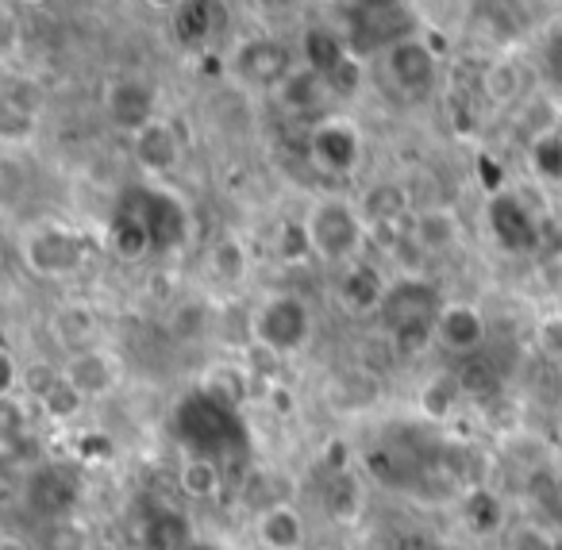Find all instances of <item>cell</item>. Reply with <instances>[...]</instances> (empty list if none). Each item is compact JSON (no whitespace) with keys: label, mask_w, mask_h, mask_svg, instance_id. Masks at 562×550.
<instances>
[{"label":"cell","mask_w":562,"mask_h":550,"mask_svg":"<svg viewBox=\"0 0 562 550\" xmlns=\"http://www.w3.org/2000/svg\"><path fill=\"white\" fill-rule=\"evenodd\" d=\"M439 308H443V301H439L431 281L416 278V273H405L401 281H393L390 296L382 304V324L401 358H420L431 350V343H439L436 339Z\"/></svg>","instance_id":"6da1fadb"},{"label":"cell","mask_w":562,"mask_h":550,"mask_svg":"<svg viewBox=\"0 0 562 550\" xmlns=\"http://www.w3.org/2000/svg\"><path fill=\"white\" fill-rule=\"evenodd\" d=\"M301 224H305L313 258H321V262H328V266H339V270L359 262L362 247H367V235H370L359 204L344 201V197H321V201H313Z\"/></svg>","instance_id":"7a4b0ae2"},{"label":"cell","mask_w":562,"mask_h":550,"mask_svg":"<svg viewBox=\"0 0 562 550\" xmlns=\"http://www.w3.org/2000/svg\"><path fill=\"white\" fill-rule=\"evenodd\" d=\"M93 250L97 247L86 232H78L70 224H58V220L27 227L24 239H20V258L43 281H63L81 273L89 266V258H93Z\"/></svg>","instance_id":"3957f363"},{"label":"cell","mask_w":562,"mask_h":550,"mask_svg":"<svg viewBox=\"0 0 562 550\" xmlns=\"http://www.w3.org/2000/svg\"><path fill=\"white\" fill-rule=\"evenodd\" d=\"M250 339L270 358H290L313 339V312L297 293H273L250 316Z\"/></svg>","instance_id":"277c9868"},{"label":"cell","mask_w":562,"mask_h":550,"mask_svg":"<svg viewBox=\"0 0 562 550\" xmlns=\"http://www.w3.org/2000/svg\"><path fill=\"white\" fill-rule=\"evenodd\" d=\"M362 155H367V143H362V132L355 120L324 116L308 132V158L328 178H351V173H359Z\"/></svg>","instance_id":"5b68a950"},{"label":"cell","mask_w":562,"mask_h":550,"mask_svg":"<svg viewBox=\"0 0 562 550\" xmlns=\"http://www.w3.org/2000/svg\"><path fill=\"white\" fill-rule=\"evenodd\" d=\"M293 70H297V63H293L290 47L278 43V40H266V35L239 43L235 55H232V63H227V74L235 78V86L266 89V93H273V89L290 78Z\"/></svg>","instance_id":"8992f818"},{"label":"cell","mask_w":562,"mask_h":550,"mask_svg":"<svg viewBox=\"0 0 562 550\" xmlns=\"http://www.w3.org/2000/svg\"><path fill=\"white\" fill-rule=\"evenodd\" d=\"M485 220H490L493 243L508 255H536L539 243H543V224L524 204L520 193H508V189L493 193L490 204H485Z\"/></svg>","instance_id":"52a82bcc"},{"label":"cell","mask_w":562,"mask_h":550,"mask_svg":"<svg viewBox=\"0 0 562 550\" xmlns=\"http://www.w3.org/2000/svg\"><path fill=\"white\" fill-rule=\"evenodd\" d=\"M436 74H439V58L436 50L428 47L424 40H397L393 47H385V78L393 81V89L408 97H420L436 86Z\"/></svg>","instance_id":"ba28073f"},{"label":"cell","mask_w":562,"mask_h":550,"mask_svg":"<svg viewBox=\"0 0 562 550\" xmlns=\"http://www.w3.org/2000/svg\"><path fill=\"white\" fill-rule=\"evenodd\" d=\"M390 285L393 281H385V273L378 270V266H370L359 258V262H351V266L339 270L336 301H339V308L355 319L382 316V304H385V296H390Z\"/></svg>","instance_id":"9c48e42d"},{"label":"cell","mask_w":562,"mask_h":550,"mask_svg":"<svg viewBox=\"0 0 562 550\" xmlns=\"http://www.w3.org/2000/svg\"><path fill=\"white\" fill-rule=\"evenodd\" d=\"M436 339H439V347H447L459 358L482 355L485 339H490L485 312L470 301H443L439 319H436Z\"/></svg>","instance_id":"30bf717a"},{"label":"cell","mask_w":562,"mask_h":550,"mask_svg":"<svg viewBox=\"0 0 562 550\" xmlns=\"http://www.w3.org/2000/svg\"><path fill=\"white\" fill-rule=\"evenodd\" d=\"M155 109H158V97L150 89V81L143 78H120L104 89V112L127 135H139L147 124H155L158 120Z\"/></svg>","instance_id":"8fae6325"},{"label":"cell","mask_w":562,"mask_h":550,"mask_svg":"<svg viewBox=\"0 0 562 550\" xmlns=\"http://www.w3.org/2000/svg\"><path fill=\"white\" fill-rule=\"evenodd\" d=\"M63 378L78 389L86 401H104L116 393L120 385V366L109 350L101 347H81L70 350V358L63 362Z\"/></svg>","instance_id":"7c38bea8"},{"label":"cell","mask_w":562,"mask_h":550,"mask_svg":"<svg viewBox=\"0 0 562 550\" xmlns=\"http://www.w3.org/2000/svg\"><path fill=\"white\" fill-rule=\"evenodd\" d=\"M104 247H109L112 258H120V262H143L150 250H158L155 232H150L139 201H124L112 212L109 232H104Z\"/></svg>","instance_id":"4fadbf2b"},{"label":"cell","mask_w":562,"mask_h":550,"mask_svg":"<svg viewBox=\"0 0 562 550\" xmlns=\"http://www.w3.org/2000/svg\"><path fill=\"white\" fill-rule=\"evenodd\" d=\"M135 201H139L143 216H147L150 232H155V247L158 250H173L189 239V212L166 189H135Z\"/></svg>","instance_id":"5bb4252c"},{"label":"cell","mask_w":562,"mask_h":550,"mask_svg":"<svg viewBox=\"0 0 562 550\" xmlns=\"http://www.w3.org/2000/svg\"><path fill=\"white\" fill-rule=\"evenodd\" d=\"M132 155H135V162H139V170L150 173V178H166V173H173L181 162L178 127L166 124V120L147 124L139 135H132Z\"/></svg>","instance_id":"9a60e30c"},{"label":"cell","mask_w":562,"mask_h":550,"mask_svg":"<svg viewBox=\"0 0 562 550\" xmlns=\"http://www.w3.org/2000/svg\"><path fill=\"white\" fill-rule=\"evenodd\" d=\"M255 542L266 550H301L305 547V516L297 504L273 501L262 504L255 516Z\"/></svg>","instance_id":"2e32d148"},{"label":"cell","mask_w":562,"mask_h":550,"mask_svg":"<svg viewBox=\"0 0 562 550\" xmlns=\"http://www.w3.org/2000/svg\"><path fill=\"white\" fill-rule=\"evenodd\" d=\"M331 86L324 74L308 70V66H297V70L290 74V78L281 81L278 89H273V104H278L285 116H316V112L324 109V104L331 101Z\"/></svg>","instance_id":"e0dca14e"},{"label":"cell","mask_w":562,"mask_h":550,"mask_svg":"<svg viewBox=\"0 0 562 550\" xmlns=\"http://www.w3.org/2000/svg\"><path fill=\"white\" fill-rule=\"evenodd\" d=\"M462 239V224L454 209H424L408 220V243L424 255H443Z\"/></svg>","instance_id":"ac0fdd59"},{"label":"cell","mask_w":562,"mask_h":550,"mask_svg":"<svg viewBox=\"0 0 562 550\" xmlns=\"http://www.w3.org/2000/svg\"><path fill=\"white\" fill-rule=\"evenodd\" d=\"M178 489L189 501H216L224 493V462L209 454H181L178 462Z\"/></svg>","instance_id":"d6986e66"},{"label":"cell","mask_w":562,"mask_h":550,"mask_svg":"<svg viewBox=\"0 0 562 550\" xmlns=\"http://www.w3.org/2000/svg\"><path fill=\"white\" fill-rule=\"evenodd\" d=\"M220 27H224V9H220V0H189L186 9L173 12V35H178V43L189 50L204 47Z\"/></svg>","instance_id":"ffe728a7"},{"label":"cell","mask_w":562,"mask_h":550,"mask_svg":"<svg viewBox=\"0 0 562 550\" xmlns=\"http://www.w3.org/2000/svg\"><path fill=\"white\" fill-rule=\"evenodd\" d=\"M359 212L367 220V227H397L408 216V193L397 181H378L362 193Z\"/></svg>","instance_id":"44dd1931"},{"label":"cell","mask_w":562,"mask_h":550,"mask_svg":"<svg viewBox=\"0 0 562 550\" xmlns=\"http://www.w3.org/2000/svg\"><path fill=\"white\" fill-rule=\"evenodd\" d=\"M459 516L462 524H467L470 535H493L505 527V504H501V496L493 493V489L485 485H470L467 493L459 496Z\"/></svg>","instance_id":"7402d4cb"},{"label":"cell","mask_w":562,"mask_h":550,"mask_svg":"<svg viewBox=\"0 0 562 550\" xmlns=\"http://www.w3.org/2000/svg\"><path fill=\"white\" fill-rule=\"evenodd\" d=\"M482 93L493 109H508L524 93V66L516 58H493L482 70Z\"/></svg>","instance_id":"603a6c76"},{"label":"cell","mask_w":562,"mask_h":550,"mask_svg":"<svg viewBox=\"0 0 562 550\" xmlns=\"http://www.w3.org/2000/svg\"><path fill=\"white\" fill-rule=\"evenodd\" d=\"M301 50H305L308 70L324 74V78H328L331 70H339V66H344V58L351 55V47H347V43L339 40L331 27H308L305 40H301Z\"/></svg>","instance_id":"cb8c5ba5"},{"label":"cell","mask_w":562,"mask_h":550,"mask_svg":"<svg viewBox=\"0 0 562 550\" xmlns=\"http://www.w3.org/2000/svg\"><path fill=\"white\" fill-rule=\"evenodd\" d=\"M209 270H212V278H216L220 285H239V281L250 273L247 243L235 239V235L216 239V243H212V250H209Z\"/></svg>","instance_id":"d4e9b609"},{"label":"cell","mask_w":562,"mask_h":550,"mask_svg":"<svg viewBox=\"0 0 562 550\" xmlns=\"http://www.w3.org/2000/svg\"><path fill=\"white\" fill-rule=\"evenodd\" d=\"M459 401H462V389H459V381H454V373H439V378H431L428 385L420 389L416 408H420L424 419H431V424H443V419L454 416Z\"/></svg>","instance_id":"484cf974"},{"label":"cell","mask_w":562,"mask_h":550,"mask_svg":"<svg viewBox=\"0 0 562 550\" xmlns=\"http://www.w3.org/2000/svg\"><path fill=\"white\" fill-rule=\"evenodd\" d=\"M528 170L543 186H562V135L554 127L551 132H539L528 143Z\"/></svg>","instance_id":"4316f807"},{"label":"cell","mask_w":562,"mask_h":550,"mask_svg":"<svg viewBox=\"0 0 562 550\" xmlns=\"http://www.w3.org/2000/svg\"><path fill=\"white\" fill-rule=\"evenodd\" d=\"M74 496H78V489H74V481H70V478H63V470H40V473H35L32 501L40 504L43 512L58 516V512L70 508Z\"/></svg>","instance_id":"83f0119b"},{"label":"cell","mask_w":562,"mask_h":550,"mask_svg":"<svg viewBox=\"0 0 562 550\" xmlns=\"http://www.w3.org/2000/svg\"><path fill=\"white\" fill-rule=\"evenodd\" d=\"M201 393L216 396L227 408H239L243 393H247V370H239V366H212V370L204 373Z\"/></svg>","instance_id":"f1b7e54d"},{"label":"cell","mask_w":562,"mask_h":550,"mask_svg":"<svg viewBox=\"0 0 562 550\" xmlns=\"http://www.w3.org/2000/svg\"><path fill=\"white\" fill-rule=\"evenodd\" d=\"M454 381H459L462 396H490V393H497V385H501L497 370H493V362L485 355L462 358V366L454 370Z\"/></svg>","instance_id":"f546056e"},{"label":"cell","mask_w":562,"mask_h":550,"mask_svg":"<svg viewBox=\"0 0 562 550\" xmlns=\"http://www.w3.org/2000/svg\"><path fill=\"white\" fill-rule=\"evenodd\" d=\"M86 404H89L86 396H81L78 389H74L70 381L63 378V381H58V385L50 389V393L40 401V412L50 419V424H74V419L81 416V408H86Z\"/></svg>","instance_id":"4dcf8cb0"},{"label":"cell","mask_w":562,"mask_h":550,"mask_svg":"<svg viewBox=\"0 0 562 550\" xmlns=\"http://www.w3.org/2000/svg\"><path fill=\"white\" fill-rule=\"evenodd\" d=\"M63 381V366H50V362H27L24 366V393H27V401H35L40 404L43 396L50 393V389Z\"/></svg>","instance_id":"1f68e13d"},{"label":"cell","mask_w":562,"mask_h":550,"mask_svg":"<svg viewBox=\"0 0 562 550\" xmlns=\"http://www.w3.org/2000/svg\"><path fill=\"white\" fill-rule=\"evenodd\" d=\"M308 255H313V247H308L305 224H301V220H290V224L281 227L278 258H285V262H301V258H308Z\"/></svg>","instance_id":"d6a6232c"},{"label":"cell","mask_w":562,"mask_h":550,"mask_svg":"<svg viewBox=\"0 0 562 550\" xmlns=\"http://www.w3.org/2000/svg\"><path fill=\"white\" fill-rule=\"evenodd\" d=\"M328 86H331V93H336V97H355V93H359V86H362V63H359V55H347L344 66L328 74Z\"/></svg>","instance_id":"836d02e7"},{"label":"cell","mask_w":562,"mask_h":550,"mask_svg":"<svg viewBox=\"0 0 562 550\" xmlns=\"http://www.w3.org/2000/svg\"><path fill=\"white\" fill-rule=\"evenodd\" d=\"M0 135H4V143H24L35 135V116H27V112H16V109H4V116H0Z\"/></svg>","instance_id":"e575fe53"},{"label":"cell","mask_w":562,"mask_h":550,"mask_svg":"<svg viewBox=\"0 0 562 550\" xmlns=\"http://www.w3.org/2000/svg\"><path fill=\"white\" fill-rule=\"evenodd\" d=\"M43 550H86V535L78 524H55L43 535Z\"/></svg>","instance_id":"d590c367"},{"label":"cell","mask_w":562,"mask_h":550,"mask_svg":"<svg viewBox=\"0 0 562 550\" xmlns=\"http://www.w3.org/2000/svg\"><path fill=\"white\" fill-rule=\"evenodd\" d=\"M513 550H554V542L543 531H520L513 539Z\"/></svg>","instance_id":"8d00e7d4"},{"label":"cell","mask_w":562,"mask_h":550,"mask_svg":"<svg viewBox=\"0 0 562 550\" xmlns=\"http://www.w3.org/2000/svg\"><path fill=\"white\" fill-rule=\"evenodd\" d=\"M367 16H393V12L405 9V0H359Z\"/></svg>","instance_id":"74e56055"},{"label":"cell","mask_w":562,"mask_h":550,"mask_svg":"<svg viewBox=\"0 0 562 550\" xmlns=\"http://www.w3.org/2000/svg\"><path fill=\"white\" fill-rule=\"evenodd\" d=\"M547 63H551L554 78L562 81V27L559 32H551V40H547Z\"/></svg>","instance_id":"f35d334b"},{"label":"cell","mask_w":562,"mask_h":550,"mask_svg":"<svg viewBox=\"0 0 562 550\" xmlns=\"http://www.w3.org/2000/svg\"><path fill=\"white\" fill-rule=\"evenodd\" d=\"M270 404H273V412H281V416L293 412V396L285 393V389H270Z\"/></svg>","instance_id":"ab89813d"},{"label":"cell","mask_w":562,"mask_h":550,"mask_svg":"<svg viewBox=\"0 0 562 550\" xmlns=\"http://www.w3.org/2000/svg\"><path fill=\"white\" fill-rule=\"evenodd\" d=\"M147 9H155V12H181L189 4V0H143Z\"/></svg>","instance_id":"60d3db41"},{"label":"cell","mask_w":562,"mask_h":550,"mask_svg":"<svg viewBox=\"0 0 562 550\" xmlns=\"http://www.w3.org/2000/svg\"><path fill=\"white\" fill-rule=\"evenodd\" d=\"M0 550H35L32 547V542H27V539H20V535H0Z\"/></svg>","instance_id":"b9f144b4"},{"label":"cell","mask_w":562,"mask_h":550,"mask_svg":"<svg viewBox=\"0 0 562 550\" xmlns=\"http://www.w3.org/2000/svg\"><path fill=\"white\" fill-rule=\"evenodd\" d=\"M186 550H224V547H212V542H196V539H193Z\"/></svg>","instance_id":"7bdbcfd3"},{"label":"cell","mask_w":562,"mask_h":550,"mask_svg":"<svg viewBox=\"0 0 562 550\" xmlns=\"http://www.w3.org/2000/svg\"><path fill=\"white\" fill-rule=\"evenodd\" d=\"M16 4H24V9H43L47 0H16Z\"/></svg>","instance_id":"ee69618b"},{"label":"cell","mask_w":562,"mask_h":550,"mask_svg":"<svg viewBox=\"0 0 562 550\" xmlns=\"http://www.w3.org/2000/svg\"><path fill=\"white\" fill-rule=\"evenodd\" d=\"M559 266H562V247H559Z\"/></svg>","instance_id":"f6af8a7d"},{"label":"cell","mask_w":562,"mask_h":550,"mask_svg":"<svg viewBox=\"0 0 562 550\" xmlns=\"http://www.w3.org/2000/svg\"><path fill=\"white\" fill-rule=\"evenodd\" d=\"M324 4H331V0H324Z\"/></svg>","instance_id":"bcb514c9"},{"label":"cell","mask_w":562,"mask_h":550,"mask_svg":"<svg viewBox=\"0 0 562 550\" xmlns=\"http://www.w3.org/2000/svg\"><path fill=\"white\" fill-rule=\"evenodd\" d=\"M258 550H266V547H258Z\"/></svg>","instance_id":"7dc6e473"}]
</instances>
